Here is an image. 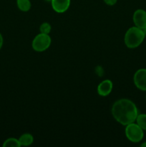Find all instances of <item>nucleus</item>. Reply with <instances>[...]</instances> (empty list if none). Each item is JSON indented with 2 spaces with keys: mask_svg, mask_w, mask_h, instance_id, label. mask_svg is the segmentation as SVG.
<instances>
[{
  "mask_svg": "<svg viewBox=\"0 0 146 147\" xmlns=\"http://www.w3.org/2000/svg\"><path fill=\"white\" fill-rule=\"evenodd\" d=\"M2 45H3V37H2V35L1 34V33H0V49H1V47H2Z\"/></svg>",
  "mask_w": 146,
  "mask_h": 147,
  "instance_id": "2eb2a0df",
  "label": "nucleus"
},
{
  "mask_svg": "<svg viewBox=\"0 0 146 147\" xmlns=\"http://www.w3.org/2000/svg\"><path fill=\"white\" fill-rule=\"evenodd\" d=\"M53 9L58 13H63L68 9L70 0H52Z\"/></svg>",
  "mask_w": 146,
  "mask_h": 147,
  "instance_id": "0eeeda50",
  "label": "nucleus"
},
{
  "mask_svg": "<svg viewBox=\"0 0 146 147\" xmlns=\"http://www.w3.org/2000/svg\"><path fill=\"white\" fill-rule=\"evenodd\" d=\"M50 31H51V25L49 23L44 22L40 26V32H41V33L48 34L50 32Z\"/></svg>",
  "mask_w": 146,
  "mask_h": 147,
  "instance_id": "ddd939ff",
  "label": "nucleus"
},
{
  "mask_svg": "<svg viewBox=\"0 0 146 147\" xmlns=\"http://www.w3.org/2000/svg\"><path fill=\"white\" fill-rule=\"evenodd\" d=\"M141 146H143V147H146V142H145V143L142 144Z\"/></svg>",
  "mask_w": 146,
  "mask_h": 147,
  "instance_id": "dca6fc26",
  "label": "nucleus"
},
{
  "mask_svg": "<svg viewBox=\"0 0 146 147\" xmlns=\"http://www.w3.org/2000/svg\"><path fill=\"white\" fill-rule=\"evenodd\" d=\"M137 124L143 130L146 131V114H139L136 119Z\"/></svg>",
  "mask_w": 146,
  "mask_h": 147,
  "instance_id": "9b49d317",
  "label": "nucleus"
},
{
  "mask_svg": "<svg viewBox=\"0 0 146 147\" xmlns=\"http://www.w3.org/2000/svg\"><path fill=\"white\" fill-rule=\"evenodd\" d=\"M113 83L110 80H103L102 83L99 84L97 87L98 94L101 96H107L111 93L113 90Z\"/></svg>",
  "mask_w": 146,
  "mask_h": 147,
  "instance_id": "6e6552de",
  "label": "nucleus"
},
{
  "mask_svg": "<svg viewBox=\"0 0 146 147\" xmlns=\"http://www.w3.org/2000/svg\"><path fill=\"white\" fill-rule=\"evenodd\" d=\"M144 30V32H145V33H146V27H145V29H144V30Z\"/></svg>",
  "mask_w": 146,
  "mask_h": 147,
  "instance_id": "f3484780",
  "label": "nucleus"
},
{
  "mask_svg": "<svg viewBox=\"0 0 146 147\" xmlns=\"http://www.w3.org/2000/svg\"><path fill=\"white\" fill-rule=\"evenodd\" d=\"M134 83L140 90L146 91V69H140L134 75Z\"/></svg>",
  "mask_w": 146,
  "mask_h": 147,
  "instance_id": "39448f33",
  "label": "nucleus"
},
{
  "mask_svg": "<svg viewBox=\"0 0 146 147\" xmlns=\"http://www.w3.org/2000/svg\"><path fill=\"white\" fill-rule=\"evenodd\" d=\"M47 1H52V0H46Z\"/></svg>",
  "mask_w": 146,
  "mask_h": 147,
  "instance_id": "a211bd4d",
  "label": "nucleus"
},
{
  "mask_svg": "<svg viewBox=\"0 0 146 147\" xmlns=\"http://www.w3.org/2000/svg\"><path fill=\"white\" fill-rule=\"evenodd\" d=\"M51 44V38L47 34L40 33L32 42V47L35 51L42 52L47 50Z\"/></svg>",
  "mask_w": 146,
  "mask_h": 147,
  "instance_id": "20e7f679",
  "label": "nucleus"
},
{
  "mask_svg": "<svg viewBox=\"0 0 146 147\" xmlns=\"http://www.w3.org/2000/svg\"><path fill=\"white\" fill-rule=\"evenodd\" d=\"M105 4H107V5H110V6H113L114 4H116L117 2V0H104Z\"/></svg>",
  "mask_w": 146,
  "mask_h": 147,
  "instance_id": "4468645a",
  "label": "nucleus"
},
{
  "mask_svg": "<svg viewBox=\"0 0 146 147\" xmlns=\"http://www.w3.org/2000/svg\"><path fill=\"white\" fill-rule=\"evenodd\" d=\"M125 134L127 139L133 143H138L143 139V130L137 124L134 123L126 126Z\"/></svg>",
  "mask_w": 146,
  "mask_h": 147,
  "instance_id": "7ed1b4c3",
  "label": "nucleus"
},
{
  "mask_svg": "<svg viewBox=\"0 0 146 147\" xmlns=\"http://www.w3.org/2000/svg\"><path fill=\"white\" fill-rule=\"evenodd\" d=\"M145 32L142 29L137 27H130L125 35V43L129 48L138 47L144 40Z\"/></svg>",
  "mask_w": 146,
  "mask_h": 147,
  "instance_id": "f03ea898",
  "label": "nucleus"
},
{
  "mask_svg": "<svg viewBox=\"0 0 146 147\" xmlns=\"http://www.w3.org/2000/svg\"><path fill=\"white\" fill-rule=\"evenodd\" d=\"M20 145L19 142L17 139H14V138H10L6 140L4 143L3 144V146L4 147H19Z\"/></svg>",
  "mask_w": 146,
  "mask_h": 147,
  "instance_id": "f8f14e48",
  "label": "nucleus"
},
{
  "mask_svg": "<svg viewBox=\"0 0 146 147\" xmlns=\"http://www.w3.org/2000/svg\"><path fill=\"white\" fill-rule=\"evenodd\" d=\"M133 22L138 28L144 30L146 27V11L143 9H137L133 14Z\"/></svg>",
  "mask_w": 146,
  "mask_h": 147,
  "instance_id": "423d86ee",
  "label": "nucleus"
},
{
  "mask_svg": "<svg viewBox=\"0 0 146 147\" xmlns=\"http://www.w3.org/2000/svg\"><path fill=\"white\" fill-rule=\"evenodd\" d=\"M17 4L18 8L22 11H27L31 8L29 0H17Z\"/></svg>",
  "mask_w": 146,
  "mask_h": 147,
  "instance_id": "9d476101",
  "label": "nucleus"
},
{
  "mask_svg": "<svg viewBox=\"0 0 146 147\" xmlns=\"http://www.w3.org/2000/svg\"><path fill=\"white\" fill-rule=\"evenodd\" d=\"M19 142L21 146H29L34 142V138L30 134H24L20 136Z\"/></svg>",
  "mask_w": 146,
  "mask_h": 147,
  "instance_id": "1a4fd4ad",
  "label": "nucleus"
},
{
  "mask_svg": "<svg viewBox=\"0 0 146 147\" xmlns=\"http://www.w3.org/2000/svg\"><path fill=\"white\" fill-rule=\"evenodd\" d=\"M112 114L117 121L123 126L134 123L138 116L137 106L129 99H120L113 104Z\"/></svg>",
  "mask_w": 146,
  "mask_h": 147,
  "instance_id": "f257e3e1",
  "label": "nucleus"
}]
</instances>
